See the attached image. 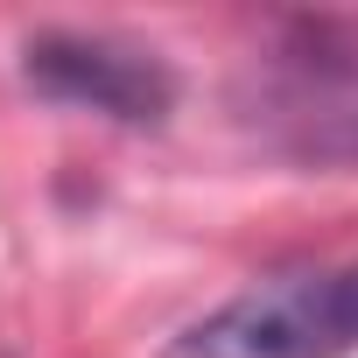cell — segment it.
Here are the masks:
<instances>
[{"instance_id":"1","label":"cell","mask_w":358,"mask_h":358,"mask_svg":"<svg viewBox=\"0 0 358 358\" xmlns=\"http://www.w3.org/2000/svg\"><path fill=\"white\" fill-rule=\"evenodd\" d=\"M358 351V260L260 281L183 330L176 358H351Z\"/></svg>"},{"instance_id":"2","label":"cell","mask_w":358,"mask_h":358,"mask_svg":"<svg viewBox=\"0 0 358 358\" xmlns=\"http://www.w3.org/2000/svg\"><path fill=\"white\" fill-rule=\"evenodd\" d=\"M22 71L43 99L57 106H92L106 120H162L176 106V78L155 50H134L120 36H78V29H43L22 50Z\"/></svg>"},{"instance_id":"3","label":"cell","mask_w":358,"mask_h":358,"mask_svg":"<svg viewBox=\"0 0 358 358\" xmlns=\"http://www.w3.org/2000/svg\"><path fill=\"white\" fill-rule=\"evenodd\" d=\"M316 57H337V64H330V85H344V106L323 113L316 134H330V141H323L330 155H358V50H323V43H316Z\"/></svg>"}]
</instances>
